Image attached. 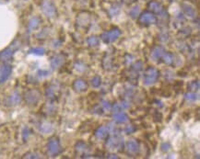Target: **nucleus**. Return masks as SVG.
Segmentation results:
<instances>
[{
  "mask_svg": "<svg viewBox=\"0 0 200 159\" xmlns=\"http://www.w3.org/2000/svg\"><path fill=\"white\" fill-rule=\"evenodd\" d=\"M12 66L9 64H4L0 67V84L6 82L11 74Z\"/></svg>",
  "mask_w": 200,
  "mask_h": 159,
  "instance_id": "8",
  "label": "nucleus"
},
{
  "mask_svg": "<svg viewBox=\"0 0 200 159\" xmlns=\"http://www.w3.org/2000/svg\"><path fill=\"white\" fill-rule=\"evenodd\" d=\"M130 107L129 103L127 101H120V102H117V103H115L114 105V107L112 108L114 110V112H116V111H123L124 110L128 109V108Z\"/></svg>",
  "mask_w": 200,
  "mask_h": 159,
  "instance_id": "16",
  "label": "nucleus"
},
{
  "mask_svg": "<svg viewBox=\"0 0 200 159\" xmlns=\"http://www.w3.org/2000/svg\"><path fill=\"white\" fill-rule=\"evenodd\" d=\"M127 151L130 154H137L139 152V144L137 141H134V140H130L127 143Z\"/></svg>",
  "mask_w": 200,
  "mask_h": 159,
  "instance_id": "15",
  "label": "nucleus"
},
{
  "mask_svg": "<svg viewBox=\"0 0 200 159\" xmlns=\"http://www.w3.org/2000/svg\"><path fill=\"white\" fill-rule=\"evenodd\" d=\"M139 12V9H138V7H134L133 10L130 12V15H131L132 17H136L137 14Z\"/></svg>",
  "mask_w": 200,
  "mask_h": 159,
  "instance_id": "30",
  "label": "nucleus"
},
{
  "mask_svg": "<svg viewBox=\"0 0 200 159\" xmlns=\"http://www.w3.org/2000/svg\"><path fill=\"white\" fill-rule=\"evenodd\" d=\"M160 73L157 69L153 67H148L146 72L143 74V83L146 86H150L152 84L157 82L158 78H159Z\"/></svg>",
  "mask_w": 200,
  "mask_h": 159,
  "instance_id": "2",
  "label": "nucleus"
},
{
  "mask_svg": "<svg viewBox=\"0 0 200 159\" xmlns=\"http://www.w3.org/2000/svg\"><path fill=\"white\" fill-rule=\"evenodd\" d=\"M110 136L106 142V147L111 152H118L124 148V138L118 131H114V128L109 133Z\"/></svg>",
  "mask_w": 200,
  "mask_h": 159,
  "instance_id": "1",
  "label": "nucleus"
},
{
  "mask_svg": "<svg viewBox=\"0 0 200 159\" xmlns=\"http://www.w3.org/2000/svg\"><path fill=\"white\" fill-rule=\"evenodd\" d=\"M161 148H162V150H163V151H168L169 149L171 148V145H170L169 143H164L161 145Z\"/></svg>",
  "mask_w": 200,
  "mask_h": 159,
  "instance_id": "31",
  "label": "nucleus"
},
{
  "mask_svg": "<svg viewBox=\"0 0 200 159\" xmlns=\"http://www.w3.org/2000/svg\"><path fill=\"white\" fill-rule=\"evenodd\" d=\"M142 63L140 62V61H138V62H137L136 64H133V66H132V69L134 70V72L135 73H138L139 71H140V70L142 69Z\"/></svg>",
  "mask_w": 200,
  "mask_h": 159,
  "instance_id": "27",
  "label": "nucleus"
},
{
  "mask_svg": "<svg viewBox=\"0 0 200 159\" xmlns=\"http://www.w3.org/2000/svg\"><path fill=\"white\" fill-rule=\"evenodd\" d=\"M101 106L103 107V109H104L105 110H110L112 109V106H111V104L109 103L108 101H105V100H103V101H102V104H101Z\"/></svg>",
  "mask_w": 200,
  "mask_h": 159,
  "instance_id": "29",
  "label": "nucleus"
},
{
  "mask_svg": "<svg viewBox=\"0 0 200 159\" xmlns=\"http://www.w3.org/2000/svg\"><path fill=\"white\" fill-rule=\"evenodd\" d=\"M73 87L78 92H83L88 89V84L83 79H77L73 84Z\"/></svg>",
  "mask_w": 200,
  "mask_h": 159,
  "instance_id": "11",
  "label": "nucleus"
},
{
  "mask_svg": "<svg viewBox=\"0 0 200 159\" xmlns=\"http://www.w3.org/2000/svg\"><path fill=\"white\" fill-rule=\"evenodd\" d=\"M162 59H163V62L168 64V65H171L173 64V62H174V55L173 53H166L163 54V56H162Z\"/></svg>",
  "mask_w": 200,
  "mask_h": 159,
  "instance_id": "17",
  "label": "nucleus"
},
{
  "mask_svg": "<svg viewBox=\"0 0 200 159\" xmlns=\"http://www.w3.org/2000/svg\"><path fill=\"white\" fill-rule=\"evenodd\" d=\"M121 34V31L118 29H113L110 31H106L102 33L101 36V39L102 40L104 43H110L116 41Z\"/></svg>",
  "mask_w": 200,
  "mask_h": 159,
  "instance_id": "5",
  "label": "nucleus"
},
{
  "mask_svg": "<svg viewBox=\"0 0 200 159\" xmlns=\"http://www.w3.org/2000/svg\"><path fill=\"white\" fill-rule=\"evenodd\" d=\"M47 152L51 156H55L62 152V147L57 138L53 137L49 140L47 143Z\"/></svg>",
  "mask_w": 200,
  "mask_h": 159,
  "instance_id": "3",
  "label": "nucleus"
},
{
  "mask_svg": "<svg viewBox=\"0 0 200 159\" xmlns=\"http://www.w3.org/2000/svg\"><path fill=\"white\" fill-rule=\"evenodd\" d=\"M65 62V57L63 55H55L51 60V66L53 69H57L59 68Z\"/></svg>",
  "mask_w": 200,
  "mask_h": 159,
  "instance_id": "12",
  "label": "nucleus"
},
{
  "mask_svg": "<svg viewBox=\"0 0 200 159\" xmlns=\"http://www.w3.org/2000/svg\"><path fill=\"white\" fill-rule=\"evenodd\" d=\"M101 79L99 76H95L93 78L91 79V85L92 87H98L101 86Z\"/></svg>",
  "mask_w": 200,
  "mask_h": 159,
  "instance_id": "26",
  "label": "nucleus"
},
{
  "mask_svg": "<svg viewBox=\"0 0 200 159\" xmlns=\"http://www.w3.org/2000/svg\"><path fill=\"white\" fill-rule=\"evenodd\" d=\"M139 21L143 24H152V23H155L156 22V18L155 16H153L151 13H143L142 15L139 18Z\"/></svg>",
  "mask_w": 200,
  "mask_h": 159,
  "instance_id": "9",
  "label": "nucleus"
},
{
  "mask_svg": "<svg viewBox=\"0 0 200 159\" xmlns=\"http://www.w3.org/2000/svg\"><path fill=\"white\" fill-rule=\"evenodd\" d=\"M31 156H29V155H25V156L24 157H26V158H39L40 156H38L36 155V154H33V153H31L30 154Z\"/></svg>",
  "mask_w": 200,
  "mask_h": 159,
  "instance_id": "32",
  "label": "nucleus"
},
{
  "mask_svg": "<svg viewBox=\"0 0 200 159\" xmlns=\"http://www.w3.org/2000/svg\"><path fill=\"white\" fill-rule=\"evenodd\" d=\"M20 95L18 94V92H14L13 94L10 96V97H9V101H10V103L12 105H16L18 103H20Z\"/></svg>",
  "mask_w": 200,
  "mask_h": 159,
  "instance_id": "18",
  "label": "nucleus"
},
{
  "mask_svg": "<svg viewBox=\"0 0 200 159\" xmlns=\"http://www.w3.org/2000/svg\"><path fill=\"white\" fill-rule=\"evenodd\" d=\"M113 129H114V127L112 126V124L101 126V127H100L96 130L95 136L98 139H105L109 135V133H111V131Z\"/></svg>",
  "mask_w": 200,
  "mask_h": 159,
  "instance_id": "7",
  "label": "nucleus"
},
{
  "mask_svg": "<svg viewBox=\"0 0 200 159\" xmlns=\"http://www.w3.org/2000/svg\"><path fill=\"white\" fill-rule=\"evenodd\" d=\"M165 53V50L163 47H161V46H158V47H155L154 49L152 50V52L150 53V56L153 61H159L160 59L162 58V56Z\"/></svg>",
  "mask_w": 200,
  "mask_h": 159,
  "instance_id": "10",
  "label": "nucleus"
},
{
  "mask_svg": "<svg viewBox=\"0 0 200 159\" xmlns=\"http://www.w3.org/2000/svg\"><path fill=\"white\" fill-rule=\"evenodd\" d=\"M113 118L114 121L118 123H124L128 120V116L123 111H116L114 113Z\"/></svg>",
  "mask_w": 200,
  "mask_h": 159,
  "instance_id": "14",
  "label": "nucleus"
},
{
  "mask_svg": "<svg viewBox=\"0 0 200 159\" xmlns=\"http://www.w3.org/2000/svg\"><path fill=\"white\" fill-rule=\"evenodd\" d=\"M76 150L78 152H86L89 150V148H88V145L85 143L80 142L76 144Z\"/></svg>",
  "mask_w": 200,
  "mask_h": 159,
  "instance_id": "20",
  "label": "nucleus"
},
{
  "mask_svg": "<svg viewBox=\"0 0 200 159\" xmlns=\"http://www.w3.org/2000/svg\"><path fill=\"white\" fill-rule=\"evenodd\" d=\"M184 97H185V99H187L189 101H196L198 99V94L189 92V93H186V94L184 95Z\"/></svg>",
  "mask_w": 200,
  "mask_h": 159,
  "instance_id": "24",
  "label": "nucleus"
},
{
  "mask_svg": "<svg viewBox=\"0 0 200 159\" xmlns=\"http://www.w3.org/2000/svg\"><path fill=\"white\" fill-rule=\"evenodd\" d=\"M18 45L16 41L13 44H11L8 48L5 49L3 52L0 53V61H3V62H7V61H10L13 57V54L15 53V51L18 49Z\"/></svg>",
  "mask_w": 200,
  "mask_h": 159,
  "instance_id": "4",
  "label": "nucleus"
},
{
  "mask_svg": "<svg viewBox=\"0 0 200 159\" xmlns=\"http://www.w3.org/2000/svg\"><path fill=\"white\" fill-rule=\"evenodd\" d=\"M99 38H97L95 36H90L89 39H88V44L91 47H95L99 44Z\"/></svg>",
  "mask_w": 200,
  "mask_h": 159,
  "instance_id": "23",
  "label": "nucleus"
},
{
  "mask_svg": "<svg viewBox=\"0 0 200 159\" xmlns=\"http://www.w3.org/2000/svg\"><path fill=\"white\" fill-rule=\"evenodd\" d=\"M41 94L37 90H29L25 94V100L27 101L28 104L30 105H34L40 100Z\"/></svg>",
  "mask_w": 200,
  "mask_h": 159,
  "instance_id": "6",
  "label": "nucleus"
},
{
  "mask_svg": "<svg viewBox=\"0 0 200 159\" xmlns=\"http://www.w3.org/2000/svg\"><path fill=\"white\" fill-rule=\"evenodd\" d=\"M183 7L186 15L189 17H195V9L192 7L188 6V5H183Z\"/></svg>",
  "mask_w": 200,
  "mask_h": 159,
  "instance_id": "21",
  "label": "nucleus"
},
{
  "mask_svg": "<svg viewBox=\"0 0 200 159\" xmlns=\"http://www.w3.org/2000/svg\"><path fill=\"white\" fill-rule=\"evenodd\" d=\"M41 7H43V10H44V12L46 14V15H48L49 17H52V16L54 15L55 8H54V7L53 6V4L51 2H49V1L46 0V1H44L43 3V6H41Z\"/></svg>",
  "mask_w": 200,
  "mask_h": 159,
  "instance_id": "13",
  "label": "nucleus"
},
{
  "mask_svg": "<svg viewBox=\"0 0 200 159\" xmlns=\"http://www.w3.org/2000/svg\"><path fill=\"white\" fill-rule=\"evenodd\" d=\"M39 24H40V20H39V18H32V20L29 23V30H31L36 29V28L39 26Z\"/></svg>",
  "mask_w": 200,
  "mask_h": 159,
  "instance_id": "22",
  "label": "nucleus"
},
{
  "mask_svg": "<svg viewBox=\"0 0 200 159\" xmlns=\"http://www.w3.org/2000/svg\"><path fill=\"white\" fill-rule=\"evenodd\" d=\"M148 7H150V9H151L152 11H154L156 13H161L162 10L161 6L157 2H150L148 4Z\"/></svg>",
  "mask_w": 200,
  "mask_h": 159,
  "instance_id": "19",
  "label": "nucleus"
},
{
  "mask_svg": "<svg viewBox=\"0 0 200 159\" xmlns=\"http://www.w3.org/2000/svg\"><path fill=\"white\" fill-rule=\"evenodd\" d=\"M133 131H134V129H132V126H130V127H127V129H125V132H127V133H132Z\"/></svg>",
  "mask_w": 200,
  "mask_h": 159,
  "instance_id": "33",
  "label": "nucleus"
},
{
  "mask_svg": "<svg viewBox=\"0 0 200 159\" xmlns=\"http://www.w3.org/2000/svg\"><path fill=\"white\" fill-rule=\"evenodd\" d=\"M29 53H30L36 54V55H43L45 53V50L44 48H41V47H39V48H31L29 51Z\"/></svg>",
  "mask_w": 200,
  "mask_h": 159,
  "instance_id": "25",
  "label": "nucleus"
},
{
  "mask_svg": "<svg viewBox=\"0 0 200 159\" xmlns=\"http://www.w3.org/2000/svg\"><path fill=\"white\" fill-rule=\"evenodd\" d=\"M189 87H190V89H191V90H197L199 88V83L197 81V83L196 82H192L189 85Z\"/></svg>",
  "mask_w": 200,
  "mask_h": 159,
  "instance_id": "28",
  "label": "nucleus"
}]
</instances>
